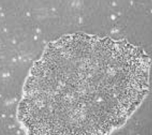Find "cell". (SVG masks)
I'll return each mask as SVG.
<instances>
[{
	"instance_id": "1",
	"label": "cell",
	"mask_w": 152,
	"mask_h": 135,
	"mask_svg": "<svg viewBox=\"0 0 152 135\" xmlns=\"http://www.w3.org/2000/svg\"><path fill=\"white\" fill-rule=\"evenodd\" d=\"M148 75L147 57L126 42L63 36L31 68L19 121L28 135H109L142 102Z\"/></svg>"
}]
</instances>
